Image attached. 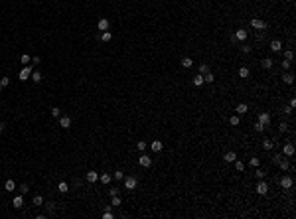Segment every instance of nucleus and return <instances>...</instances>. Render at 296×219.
<instances>
[{
  "label": "nucleus",
  "mask_w": 296,
  "mask_h": 219,
  "mask_svg": "<svg viewBox=\"0 0 296 219\" xmlns=\"http://www.w3.org/2000/svg\"><path fill=\"white\" fill-rule=\"evenodd\" d=\"M30 79H32L34 83H40V81H42V73H40V71H32V75H30Z\"/></svg>",
  "instance_id": "c85d7f7f"
},
{
  "label": "nucleus",
  "mask_w": 296,
  "mask_h": 219,
  "mask_svg": "<svg viewBox=\"0 0 296 219\" xmlns=\"http://www.w3.org/2000/svg\"><path fill=\"white\" fill-rule=\"evenodd\" d=\"M251 26H253L255 30H267L268 22H265V20H261V18H251Z\"/></svg>",
  "instance_id": "7ed1b4c3"
},
{
  "label": "nucleus",
  "mask_w": 296,
  "mask_h": 219,
  "mask_svg": "<svg viewBox=\"0 0 296 219\" xmlns=\"http://www.w3.org/2000/svg\"><path fill=\"white\" fill-rule=\"evenodd\" d=\"M32 203H34V205H42V203H43V197H42V195H34Z\"/></svg>",
  "instance_id": "4c0bfd02"
},
{
  "label": "nucleus",
  "mask_w": 296,
  "mask_h": 219,
  "mask_svg": "<svg viewBox=\"0 0 296 219\" xmlns=\"http://www.w3.org/2000/svg\"><path fill=\"white\" fill-rule=\"evenodd\" d=\"M20 61H22V63H24V65H30V61H32V57H30V55H28V53H24V55H22V57H20Z\"/></svg>",
  "instance_id": "e433bc0d"
},
{
  "label": "nucleus",
  "mask_w": 296,
  "mask_h": 219,
  "mask_svg": "<svg viewBox=\"0 0 296 219\" xmlns=\"http://www.w3.org/2000/svg\"><path fill=\"white\" fill-rule=\"evenodd\" d=\"M290 69V61L288 59H282V71H288Z\"/></svg>",
  "instance_id": "c03bdc74"
},
{
  "label": "nucleus",
  "mask_w": 296,
  "mask_h": 219,
  "mask_svg": "<svg viewBox=\"0 0 296 219\" xmlns=\"http://www.w3.org/2000/svg\"><path fill=\"white\" fill-rule=\"evenodd\" d=\"M268 48H271V52H280L282 49V42L280 40H273V42L268 43Z\"/></svg>",
  "instance_id": "dca6fc26"
},
{
  "label": "nucleus",
  "mask_w": 296,
  "mask_h": 219,
  "mask_svg": "<svg viewBox=\"0 0 296 219\" xmlns=\"http://www.w3.org/2000/svg\"><path fill=\"white\" fill-rule=\"evenodd\" d=\"M59 126H63V129H69V126H71V119L67 117V114L59 117Z\"/></svg>",
  "instance_id": "a211bd4d"
},
{
  "label": "nucleus",
  "mask_w": 296,
  "mask_h": 219,
  "mask_svg": "<svg viewBox=\"0 0 296 219\" xmlns=\"http://www.w3.org/2000/svg\"><path fill=\"white\" fill-rule=\"evenodd\" d=\"M241 52H243V53H251V46H247V43H243V48H241Z\"/></svg>",
  "instance_id": "3c124183"
},
{
  "label": "nucleus",
  "mask_w": 296,
  "mask_h": 219,
  "mask_svg": "<svg viewBox=\"0 0 296 219\" xmlns=\"http://www.w3.org/2000/svg\"><path fill=\"white\" fill-rule=\"evenodd\" d=\"M251 75V69L247 65H243V67H239V77L241 79H247V77Z\"/></svg>",
  "instance_id": "aec40b11"
},
{
  "label": "nucleus",
  "mask_w": 296,
  "mask_h": 219,
  "mask_svg": "<svg viewBox=\"0 0 296 219\" xmlns=\"http://www.w3.org/2000/svg\"><path fill=\"white\" fill-rule=\"evenodd\" d=\"M101 40H103V42H111V40H113V34H111V32L107 30V32H103V34H101Z\"/></svg>",
  "instance_id": "7c9ffc66"
},
{
  "label": "nucleus",
  "mask_w": 296,
  "mask_h": 219,
  "mask_svg": "<svg viewBox=\"0 0 296 219\" xmlns=\"http://www.w3.org/2000/svg\"><path fill=\"white\" fill-rule=\"evenodd\" d=\"M122 182H124V190H134V188H136V184H138V180H136L134 176L122 178Z\"/></svg>",
  "instance_id": "39448f33"
},
{
  "label": "nucleus",
  "mask_w": 296,
  "mask_h": 219,
  "mask_svg": "<svg viewBox=\"0 0 296 219\" xmlns=\"http://www.w3.org/2000/svg\"><path fill=\"white\" fill-rule=\"evenodd\" d=\"M4 129H6V124H4V123H0V132H4Z\"/></svg>",
  "instance_id": "4d7b16f0"
},
{
  "label": "nucleus",
  "mask_w": 296,
  "mask_h": 219,
  "mask_svg": "<svg viewBox=\"0 0 296 219\" xmlns=\"http://www.w3.org/2000/svg\"><path fill=\"white\" fill-rule=\"evenodd\" d=\"M255 191H257L259 195H267L268 194V184L265 180H259V184L255 186Z\"/></svg>",
  "instance_id": "20e7f679"
},
{
  "label": "nucleus",
  "mask_w": 296,
  "mask_h": 219,
  "mask_svg": "<svg viewBox=\"0 0 296 219\" xmlns=\"http://www.w3.org/2000/svg\"><path fill=\"white\" fill-rule=\"evenodd\" d=\"M259 123L263 124V126H268V124H271V114L268 113H259Z\"/></svg>",
  "instance_id": "9d476101"
},
{
  "label": "nucleus",
  "mask_w": 296,
  "mask_h": 219,
  "mask_svg": "<svg viewBox=\"0 0 296 219\" xmlns=\"http://www.w3.org/2000/svg\"><path fill=\"white\" fill-rule=\"evenodd\" d=\"M57 190H59L61 194H67V191H69V184H67V182H59V184H57Z\"/></svg>",
  "instance_id": "5701e85b"
},
{
  "label": "nucleus",
  "mask_w": 296,
  "mask_h": 219,
  "mask_svg": "<svg viewBox=\"0 0 296 219\" xmlns=\"http://www.w3.org/2000/svg\"><path fill=\"white\" fill-rule=\"evenodd\" d=\"M12 205H14L16 209H20L24 205V195L22 194H18V195H14V200H12Z\"/></svg>",
  "instance_id": "ddd939ff"
},
{
  "label": "nucleus",
  "mask_w": 296,
  "mask_h": 219,
  "mask_svg": "<svg viewBox=\"0 0 296 219\" xmlns=\"http://www.w3.org/2000/svg\"><path fill=\"white\" fill-rule=\"evenodd\" d=\"M85 180L89 182V184H95V182L99 180V174H97V172H95V170H89V172H87V174H85Z\"/></svg>",
  "instance_id": "f8f14e48"
},
{
  "label": "nucleus",
  "mask_w": 296,
  "mask_h": 219,
  "mask_svg": "<svg viewBox=\"0 0 296 219\" xmlns=\"http://www.w3.org/2000/svg\"><path fill=\"white\" fill-rule=\"evenodd\" d=\"M4 190H6V191H14V190H16V182H14V180H6Z\"/></svg>",
  "instance_id": "4be33fe9"
},
{
  "label": "nucleus",
  "mask_w": 296,
  "mask_h": 219,
  "mask_svg": "<svg viewBox=\"0 0 296 219\" xmlns=\"http://www.w3.org/2000/svg\"><path fill=\"white\" fill-rule=\"evenodd\" d=\"M47 209H49V211H53V209H55V201H47Z\"/></svg>",
  "instance_id": "603ef678"
},
{
  "label": "nucleus",
  "mask_w": 296,
  "mask_h": 219,
  "mask_svg": "<svg viewBox=\"0 0 296 219\" xmlns=\"http://www.w3.org/2000/svg\"><path fill=\"white\" fill-rule=\"evenodd\" d=\"M146 146H148L146 142H138V144H136V148L140 150V152H144V150H146Z\"/></svg>",
  "instance_id": "8fccbe9b"
},
{
  "label": "nucleus",
  "mask_w": 296,
  "mask_h": 219,
  "mask_svg": "<svg viewBox=\"0 0 296 219\" xmlns=\"http://www.w3.org/2000/svg\"><path fill=\"white\" fill-rule=\"evenodd\" d=\"M103 219H113V211H111V205L107 207V211L103 213Z\"/></svg>",
  "instance_id": "79ce46f5"
},
{
  "label": "nucleus",
  "mask_w": 296,
  "mask_h": 219,
  "mask_svg": "<svg viewBox=\"0 0 296 219\" xmlns=\"http://www.w3.org/2000/svg\"><path fill=\"white\" fill-rule=\"evenodd\" d=\"M99 180H101V184H111V174H101Z\"/></svg>",
  "instance_id": "2f4dec72"
},
{
  "label": "nucleus",
  "mask_w": 296,
  "mask_h": 219,
  "mask_svg": "<svg viewBox=\"0 0 296 219\" xmlns=\"http://www.w3.org/2000/svg\"><path fill=\"white\" fill-rule=\"evenodd\" d=\"M97 28L101 30V32H107V30H111V22H109L107 18H101L97 22Z\"/></svg>",
  "instance_id": "1a4fd4ad"
},
{
  "label": "nucleus",
  "mask_w": 296,
  "mask_h": 219,
  "mask_svg": "<svg viewBox=\"0 0 296 219\" xmlns=\"http://www.w3.org/2000/svg\"><path fill=\"white\" fill-rule=\"evenodd\" d=\"M282 111H284V113H286V114H290V113H292V107L288 105V107H284V109H282Z\"/></svg>",
  "instance_id": "5fc2aeb1"
},
{
  "label": "nucleus",
  "mask_w": 296,
  "mask_h": 219,
  "mask_svg": "<svg viewBox=\"0 0 296 219\" xmlns=\"http://www.w3.org/2000/svg\"><path fill=\"white\" fill-rule=\"evenodd\" d=\"M265 129H267V126H263V124L259 123V120H257V123H255V130H257V132H263Z\"/></svg>",
  "instance_id": "a18cd8bd"
},
{
  "label": "nucleus",
  "mask_w": 296,
  "mask_h": 219,
  "mask_svg": "<svg viewBox=\"0 0 296 219\" xmlns=\"http://www.w3.org/2000/svg\"><path fill=\"white\" fill-rule=\"evenodd\" d=\"M150 148H152V152H162V148H164V142H162V140H152L150 142Z\"/></svg>",
  "instance_id": "9b49d317"
},
{
  "label": "nucleus",
  "mask_w": 296,
  "mask_h": 219,
  "mask_svg": "<svg viewBox=\"0 0 296 219\" xmlns=\"http://www.w3.org/2000/svg\"><path fill=\"white\" fill-rule=\"evenodd\" d=\"M235 111H237V114H245L247 111H249V107L245 105V103H239V105L235 107Z\"/></svg>",
  "instance_id": "b1692460"
},
{
  "label": "nucleus",
  "mask_w": 296,
  "mask_h": 219,
  "mask_svg": "<svg viewBox=\"0 0 296 219\" xmlns=\"http://www.w3.org/2000/svg\"><path fill=\"white\" fill-rule=\"evenodd\" d=\"M117 205H121V197H118V195H113V200H111V207H117Z\"/></svg>",
  "instance_id": "ea45409f"
},
{
  "label": "nucleus",
  "mask_w": 296,
  "mask_h": 219,
  "mask_svg": "<svg viewBox=\"0 0 296 219\" xmlns=\"http://www.w3.org/2000/svg\"><path fill=\"white\" fill-rule=\"evenodd\" d=\"M49 113H52V117H57V119L61 117V109H59V107H52V109H49Z\"/></svg>",
  "instance_id": "72a5a7b5"
},
{
  "label": "nucleus",
  "mask_w": 296,
  "mask_h": 219,
  "mask_svg": "<svg viewBox=\"0 0 296 219\" xmlns=\"http://www.w3.org/2000/svg\"><path fill=\"white\" fill-rule=\"evenodd\" d=\"M10 85V77H2V79H0V91L4 89V87H8Z\"/></svg>",
  "instance_id": "f704fd0d"
},
{
  "label": "nucleus",
  "mask_w": 296,
  "mask_h": 219,
  "mask_svg": "<svg viewBox=\"0 0 296 219\" xmlns=\"http://www.w3.org/2000/svg\"><path fill=\"white\" fill-rule=\"evenodd\" d=\"M273 59H271V57H265L263 61H261V65H263V69H271V67H273Z\"/></svg>",
  "instance_id": "393cba45"
},
{
  "label": "nucleus",
  "mask_w": 296,
  "mask_h": 219,
  "mask_svg": "<svg viewBox=\"0 0 296 219\" xmlns=\"http://www.w3.org/2000/svg\"><path fill=\"white\" fill-rule=\"evenodd\" d=\"M278 168H280L282 172H286V170H290V162H288V158H280L278 160V164H277Z\"/></svg>",
  "instance_id": "2eb2a0df"
},
{
  "label": "nucleus",
  "mask_w": 296,
  "mask_h": 219,
  "mask_svg": "<svg viewBox=\"0 0 296 219\" xmlns=\"http://www.w3.org/2000/svg\"><path fill=\"white\" fill-rule=\"evenodd\" d=\"M249 166H251V168L261 166V160H259V158H251V160H249Z\"/></svg>",
  "instance_id": "58836bf2"
},
{
  "label": "nucleus",
  "mask_w": 296,
  "mask_h": 219,
  "mask_svg": "<svg viewBox=\"0 0 296 219\" xmlns=\"http://www.w3.org/2000/svg\"><path fill=\"white\" fill-rule=\"evenodd\" d=\"M38 63H40V57H38V55L32 57V65H38Z\"/></svg>",
  "instance_id": "864d4df0"
},
{
  "label": "nucleus",
  "mask_w": 296,
  "mask_h": 219,
  "mask_svg": "<svg viewBox=\"0 0 296 219\" xmlns=\"http://www.w3.org/2000/svg\"><path fill=\"white\" fill-rule=\"evenodd\" d=\"M294 152H296V146L292 142H284V146H282V156H286V158H290V156H294Z\"/></svg>",
  "instance_id": "f03ea898"
},
{
  "label": "nucleus",
  "mask_w": 296,
  "mask_h": 219,
  "mask_svg": "<svg viewBox=\"0 0 296 219\" xmlns=\"http://www.w3.org/2000/svg\"><path fill=\"white\" fill-rule=\"evenodd\" d=\"M280 158H282V154H277V156L273 158V160H274V164H278V160H280Z\"/></svg>",
  "instance_id": "6e6d98bb"
},
{
  "label": "nucleus",
  "mask_w": 296,
  "mask_h": 219,
  "mask_svg": "<svg viewBox=\"0 0 296 219\" xmlns=\"http://www.w3.org/2000/svg\"><path fill=\"white\" fill-rule=\"evenodd\" d=\"M223 160L229 164H233L237 160V152H233V150H229V152H225V156H223Z\"/></svg>",
  "instance_id": "f3484780"
},
{
  "label": "nucleus",
  "mask_w": 296,
  "mask_h": 219,
  "mask_svg": "<svg viewBox=\"0 0 296 219\" xmlns=\"http://www.w3.org/2000/svg\"><path fill=\"white\" fill-rule=\"evenodd\" d=\"M118 188H111V190H109V195H111V197H113V195H118Z\"/></svg>",
  "instance_id": "09e8293b"
},
{
  "label": "nucleus",
  "mask_w": 296,
  "mask_h": 219,
  "mask_svg": "<svg viewBox=\"0 0 296 219\" xmlns=\"http://www.w3.org/2000/svg\"><path fill=\"white\" fill-rule=\"evenodd\" d=\"M282 81L286 83V85H292V83H294V73L284 71V73H282Z\"/></svg>",
  "instance_id": "4468645a"
},
{
  "label": "nucleus",
  "mask_w": 296,
  "mask_h": 219,
  "mask_svg": "<svg viewBox=\"0 0 296 219\" xmlns=\"http://www.w3.org/2000/svg\"><path fill=\"white\" fill-rule=\"evenodd\" d=\"M292 57H294V52H292V49H286V52H284V59L292 61Z\"/></svg>",
  "instance_id": "37998d69"
},
{
  "label": "nucleus",
  "mask_w": 296,
  "mask_h": 219,
  "mask_svg": "<svg viewBox=\"0 0 296 219\" xmlns=\"http://www.w3.org/2000/svg\"><path fill=\"white\" fill-rule=\"evenodd\" d=\"M233 164H235V170H237V172H243V170H245V164L241 162L239 158H237V160H235V162H233Z\"/></svg>",
  "instance_id": "c9c22d12"
},
{
  "label": "nucleus",
  "mask_w": 296,
  "mask_h": 219,
  "mask_svg": "<svg viewBox=\"0 0 296 219\" xmlns=\"http://www.w3.org/2000/svg\"><path fill=\"white\" fill-rule=\"evenodd\" d=\"M113 178H115V180H122V178H124V172H122V170H117V172L113 174Z\"/></svg>",
  "instance_id": "a19ab883"
},
{
  "label": "nucleus",
  "mask_w": 296,
  "mask_h": 219,
  "mask_svg": "<svg viewBox=\"0 0 296 219\" xmlns=\"http://www.w3.org/2000/svg\"><path fill=\"white\" fill-rule=\"evenodd\" d=\"M197 71L202 73V75H205V73H207V71H209V63H202V65L197 67Z\"/></svg>",
  "instance_id": "c756f323"
},
{
  "label": "nucleus",
  "mask_w": 296,
  "mask_h": 219,
  "mask_svg": "<svg viewBox=\"0 0 296 219\" xmlns=\"http://www.w3.org/2000/svg\"><path fill=\"white\" fill-rule=\"evenodd\" d=\"M278 130H280V132H286V130H288V124L286 123H280V124H278Z\"/></svg>",
  "instance_id": "49530a36"
},
{
  "label": "nucleus",
  "mask_w": 296,
  "mask_h": 219,
  "mask_svg": "<svg viewBox=\"0 0 296 219\" xmlns=\"http://www.w3.org/2000/svg\"><path fill=\"white\" fill-rule=\"evenodd\" d=\"M138 166H140V168H150L152 166V158L146 156V154H142V156L138 158Z\"/></svg>",
  "instance_id": "6e6552de"
},
{
  "label": "nucleus",
  "mask_w": 296,
  "mask_h": 219,
  "mask_svg": "<svg viewBox=\"0 0 296 219\" xmlns=\"http://www.w3.org/2000/svg\"><path fill=\"white\" fill-rule=\"evenodd\" d=\"M28 191H30V188L26 186V184H22V186H20V194H22V195H24V194H28Z\"/></svg>",
  "instance_id": "de8ad7c7"
},
{
  "label": "nucleus",
  "mask_w": 296,
  "mask_h": 219,
  "mask_svg": "<svg viewBox=\"0 0 296 219\" xmlns=\"http://www.w3.org/2000/svg\"><path fill=\"white\" fill-rule=\"evenodd\" d=\"M263 148H265V150H273V148H274V140L265 138V140H263Z\"/></svg>",
  "instance_id": "412c9836"
},
{
  "label": "nucleus",
  "mask_w": 296,
  "mask_h": 219,
  "mask_svg": "<svg viewBox=\"0 0 296 219\" xmlns=\"http://www.w3.org/2000/svg\"><path fill=\"white\" fill-rule=\"evenodd\" d=\"M278 184H280V188H282V190H290V188H292V184H294V180H292L290 176H282Z\"/></svg>",
  "instance_id": "423d86ee"
},
{
  "label": "nucleus",
  "mask_w": 296,
  "mask_h": 219,
  "mask_svg": "<svg viewBox=\"0 0 296 219\" xmlns=\"http://www.w3.org/2000/svg\"><path fill=\"white\" fill-rule=\"evenodd\" d=\"M192 83H193L196 87H202V85H203V75H202V73H197V75L193 77V81H192Z\"/></svg>",
  "instance_id": "a878e982"
},
{
  "label": "nucleus",
  "mask_w": 296,
  "mask_h": 219,
  "mask_svg": "<svg viewBox=\"0 0 296 219\" xmlns=\"http://www.w3.org/2000/svg\"><path fill=\"white\" fill-rule=\"evenodd\" d=\"M30 75H32V65H26V67L22 69V71H20L18 79H20V81H28V79H30Z\"/></svg>",
  "instance_id": "0eeeda50"
},
{
  "label": "nucleus",
  "mask_w": 296,
  "mask_h": 219,
  "mask_svg": "<svg viewBox=\"0 0 296 219\" xmlns=\"http://www.w3.org/2000/svg\"><path fill=\"white\" fill-rule=\"evenodd\" d=\"M249 38V32H247V30H237L235 34H233V36H231V40H233V42H245V40Z\"/></svg>",
  "instance_id": "f257e3e1"
},
{
  "label": "nucleus",
  "mask_w": 296,
  "mask_h": 219,
  "mask_svg": "<svg viewBox=\"0 0 296 219\" xmlns=\"http://www.w3.org/2000/svg\"><path fill=\"white\" fill-rule=\"evenodd\" d=\"M215 81V75H213L211 71H207L205 75H203V83H213Z\"/></svg>",
  "instance_id": "cd10ccee"
},
{
  "label": "nucleus",
  "mask_w": 296,
  "mask_h": 219,
  "mask_svg": "<svg viewBox=\"0 0 296 219\" xmlns=\"http://www.w3.org/2000/svg\"><path fill=\"white\" fill-rule=\"evenodd\" d=\"M255 176H257V180H265V176H267V172H265L263 168H259V166H257V170H255Z\"/></svg>",
  "instance_id": "bb28decb"
},
{
  "label": "nucleus",
  "mask_w": 296,
  "mask_h": 219,
  "mask_svg": "<svg viewBox=\"0 0 296 219\" xmlns=\"http://www.w3.org/2000/svg\"><path fill=\"white\" fill-rule=\"evenodd\" d=\"M180 65H182L184 69H190V67L193 65V59H192V57H182V61H180Z\"/></svg>",
  "instance_id": "6ab92c4d"
},
{
  "label": "nucleus",
  "mask_w": 296,
  "mask_h": 219,
  "mask_svg": "<svg viewBox=\"0 0 296 219\" xmlns=\"http://www.w3.org/2000/svg\"><path fill=\"white\" fill-rule=\"evenodd\" d=\"M229 123L233 124V126H239V124H241V119H239V114H233V117L229 119Z\"/></svg>",
  "instance_id": "473e14b6"
}]
</instances>
